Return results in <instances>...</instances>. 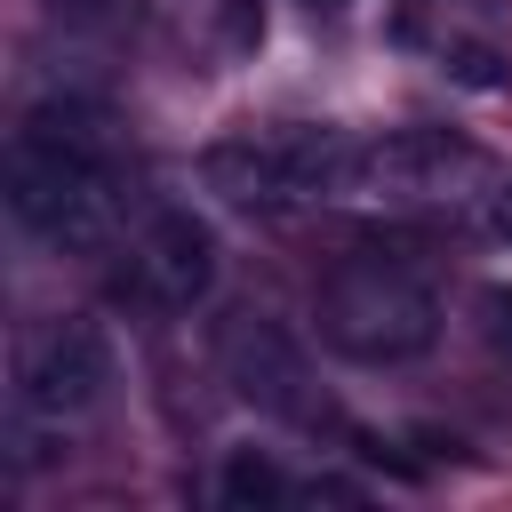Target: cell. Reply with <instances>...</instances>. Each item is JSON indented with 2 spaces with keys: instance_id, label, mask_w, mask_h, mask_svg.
<instances>
[{
  "instance_id": "obj_1",
  "label": "cell",
  "mask_w": 512,
  "mask_h": 512,
  "mask_svg": "<svg viewBox=\"0 0 512 512\" xmlns=\"http://www.w3.org/2000/svg\"><path fill=\"white\" fill-rule=\"evenodd\" d=\"M8 208L48 248L96 256L120 232V184L104 160V112L80 96H48L8 136Z\"/></svg>"
},
{
  "instance_id": "obj_2",
  "label": "cell",
  "mask_w": 512,
  "mask_h": 512,
  "mask_svg": "<svg viewBox=\"0 0 512 512\" xmlns=\"http://www.w3.org/2000/svg\"><path fill=\"white\" fill-rule=\"evenodd\" d=\"M200 184L232 208H328L360 192V136L344 128H232L200 152Z\"/></svg>"
},
{
  "instance_id": "obj_3",
  "label": "cell",
  "mask_w": 512,
  "mask_h": 512,
  "mask_svg": "<svg viewBox=\"0 0 512 512\" xmlns=\"http://www.w3.org/2000/svg\"><path fill=\"white\" fill-rule=\"evenodd\" d=\"M312 320L328 352L360 368H408L440 344V296L424 288V272L392 256H336L312 288Z\"/></svg>"
},
{
  "instance_id": "obj_4",
  "label": "cell",
  "mask_w": 512,
  "mask_h": 512,
  "mask_svg": "<svg viewBox=\"0 0 512 512\" xmlns=\"http://www.w3.org/2000/svg\"><path fill=\"white\" fill-rule=\"evenodd\" d=\"M104 392H112V336L96 320L64 312V320H40L16 344V408L24 416L72 424V416L104 408Z\"/></svg>"
},
{
  "instance_id": "obj_5",
  "label": "cell",
  "mask_w": 512,
  "mask_h": 512,
  "mask_svg": "<svg viewBox=\"0 0 512 512\" xmlns=\"http://www.w3.org/2000/svg\"><path fill=\"white\" fill-rule=\"evenodd\" d=\"M216 368H224V384H232L256 416L312 424V360H304V344H296L288 320H272V312H256V304L224 312V320H216Z\"/></svg>"
},
{
  "instance_id": "obj_6",
  "label": "cell",
  "mask_w": 512,
  "mask_h": 512,
  "mask_svg": "<svg viewBox=\"0 0 512 512\" xmlns=\"http://www.w3.org/2000/svg\"><path fill=\"white\" fill-rule=\"evenodd\" d=\"M488 160L448 136V128H392L360 144V192L368 200H400V208H456L464 184H480Z\"/></svg>"
},
{
  "instance_id": "obj_7",
  "label": "cell",
  "mask_w": 512,
  "mask_h": 512,
  "mask_svg": "<svg viewBox=\"0 0 512 512\" xmlns=\"http://www.w3.org/2000/svg\"><path fill=\"white\" fill-rule=\"evenodd\" d=\"M128 272H136V288L160 312H192L216 288V232H208V216H192L184 200L144 208V224L128 232Z\"/></svg>"
},
{
  "instance_id": "obj_8",
  "label": "cell",
  "mask_w": 512,
  "mask_h": 512,
  "mask_svg": "<svg viewBox=\"0 0 512 512\" xmlns=\"http://www.w3.org/2000/svg\"><path fill=\"white\" fill-rule=\"evenodd\" d=\"M288 496L296 488H288V472H280L272 448H224V472H216V504L224 512H272Z\"/></svg>"
},
{
  "instance_id": "obj_9",
  "label": "cell",
  "mask_w": 512,
  "mask_h": 512,
  "mask_svg": "<svg viewBox=\"0 0 512 512\" xmlns=\"http://www.w3.org/2000/svg\"><path fill=\"white\" fill-rule=\"evenodd\" d=\"M440 72L456 80V88H480V96H496L512 72H504V56L488 48V40H440Z\"/></svg>"
},
{
  "instance_id": "obj_10",
  "label": "cell",
  "mask_w": 512,
  "mask_h": 512,
  "mask_svg": "<svg viewBox=\"0 0 512 512\" xmlns=\"http://www.w3.org/2000/svg\"><path fill=\"white\" fill-rule=\"evenodd\" d=\"M472 312H480L488 352H496V360H512V288H504V280H488V288L472 296Z\"/></svg>"
},
{
  "instance_id": "obj_11",
  "label": "cell",
  "mask_w": 512,
  "mask_h": 512,
  "mask_svg": "<svg viewBox=\"0 0 512 512\" xmlns=\"http://www.w3.org/2000/svg\"><path fill=\"white\" fill-rule=\"evenodd\" d=\"M256 40H264V8H256V0H224V48L248 56Z\"/></svg>"
},
{
  "instance_id": "obj_12",
  "label": "cell",
  "mask_w": 512,
  "mask_h": 512,
  "mask_svg": "<svg viewBox=\"0 0 512 512\" xmlns=\"http://www.w3.org/2000/svg\"><path fill=\"white\" fill-rule=\"evenodd\" d=\"M488 224H496V232H504V240H512V176H504V184H496V192H488Z\"/></svg>"
},
{
  "instance_id": "obj_13",
  "label": "cell",
  "mask_w": 512,
  "mask_h": 512,
  "mask_svg": "<svg viewBox=\"0 0 512 512\" xmlns=\"http://www.w3.org/2000/svg\"><path fill=\"white\" fill-rule=\"evenodd\" d=\"M48 8H96V0H48Z\"/></svg>"
},
{
  "instance_id": "obj_14",
  "label": "cell",
  "mask_w": 512,
  "mask_h": 512,
  "mask_svg": "<svg viewBox=\"0 0 512 512\" xmlns=\"http://www.w3.org/2000/svg\"><path fill=\"white\" fill-rule=\"evenodd\" d=\"M312 8H344V0H312Z\"/></svg>"
}]
</instances>
